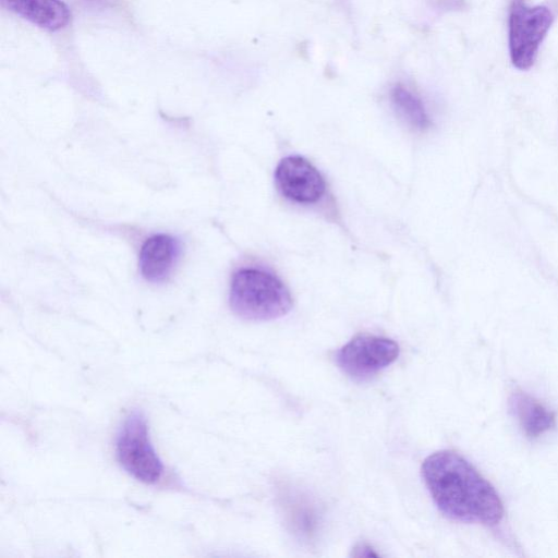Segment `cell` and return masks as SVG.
<instances>
[{
  "instance_id": "cell-1",
  "label": "cell",
  "mask_w": 558,
  "mask_h": 558,
  "mask_svg": "<svg viewBox=\"0 0 558 558\" xmlns=\"http://www.w3.org/2000/svg\"><path fill=\"white\" fill-rule=\"evenodd\" d=\"M422 476L439 511L449 519L496 525L504 507L494 486L462 456L451 450L429 454Z\"/></svg>"
},
{
  "instance_id": "cell-2",
  "label": "cell",
  "mask_w": 558,
  "mask_h": 558,
  "mask_svg": "<svg viewBox=\"0 0 558 558\" xmlns=\"http://www.w3.org/2000/svg\"><path fill=\"white\" fill-rule=\"evenodd\" d=\"M229 303L232 312L243 319L270 320L291 310L292 298L275 274L259 268H242L232 276Z\"/></svg>"
},
{
  "instance_id": "cell-3",
  "label": "cell",
  "mask_w": 558,
  "mask_h": 558,
  "mask_svg": "<svg viewBox=\"0 0 558 558\" xmlns=\"http://www.w3.org/2000/svg\"><path fill=\"white\" fill-rule=\"evenodd\" d=\"M554 23L545 5H529L525 0H510L508 11V48L512 64L519 70L533 66L539 47Z\"/></svg>"
},
{
  "instance_id": "cell-4",
  "label": "cell",
  "mask_w": 558,
  "mask_h": 558,
  "mask_svg": "<svg viewBox=\"0 0 558 558\" xmlns=\"http://www.w3.org/2000/svg\"><path fill=\"white\" fill-rule=\"evenodd\" d=\"M116 452L121 466L134 478L154 484L161 477L163 465L150 441L143 411L133 410L123 421L116 439Z\"/></svg>"
},
{
  "instance_id": "cell-5",
  "label": "cell",
  "mask_w": 558,
  "mask_h": 558,
  "mask_svg": "<svg viewBox=\"0 0 558 558\" xmlns=\"http://www.w3.org/2000/svg\"><path fill=\"white\" fill-rule=\"evenodd\" d=\"M399 355L396 341L374 335H359L336 353V363L349 377L368 378L393 363Z\"/></svg>"
},
{
  "instance_id": "cell-6",
  "label": "cell",
  "mask_w": 558,
  "mask_h": 558,
  "mask_svg": "<svg viewBox=\"0 0 558 558\" xmlns=\"http://www.w3.org/2000/svg\"><path fill=\"white\" fill-rule=\"evenodd\" d=\"M275 181L286 197L299 203H315L325 193L320 172L301 156H288L276 168Z\"/></svg>"
},
{
  "instance_id": "cell-7",
  "label": "cell",
  "mask_w": 558,
  "mask_h": 558,
  "mask_svg": "<svg viewBox=\"0 0 558 558\" xmlns=\"http://www.w3.org/2000/svg\"><path fill=\"white\" fill-rule=\"evenodd\" d=\"M177 238L160 233L146 239L138 256V268L144 279L158 283L167 280L180 257Z\"/></svg>"
},
{
  "instance_id": "cell-8",
  "label": "cell",
  "mask_w": 558,
  "mask_h": 558,
  "mask_svg": "<svg viewBox=\"0 0 558 558\" xmlns=\"http://www.w3.org/2000/svg\"><path fill=\"white\" fill-rule=\"evenodd\" d=\"M1 7L50 32L65 27L71 11L61 0H0Z\"/></svg>"
},
{
  "instance_id": "cell-9",
  "label": "cell",
  "mask_w": 558,
  "mask_h": 558,
  "mask_svg": "<svg viewBox=\"0 0 558 558\" xmlns=\"http://www.w3.org/2000/svg\"><path fill=\"white\" fill-rule=\"evenodd\" d=\"M509 407L529 438H538L556 425V414L524 391L513 392L509 398Z\"/></svg>"
},
{
  "instance_id": "cell-10",
  "label": "cell",
  "mask_w": 558,
  "mask_h": 558,
  "mask_svg": "<svg viewBox=\"0 0 558 558\" xmlns=\"http://www.w3.org/2000/svg\"><path fill=\"white\" fill-rule=\"evenodd\" d=\"M390 99L397 113L412 128L425 130L430 125L424 102L407 86L395 85L390 90Z\"/></svg>"
},
{
  "instance_id": "cell-11",
  "label": "cell",
  "mask_w": 558,
  "mask_h": 558,
  "mask_svg": "<svg viewBox=\"0 0 558 558\" xmlns=\"http://www.w3.org/2000/svg\"><path fill=\"white\" fill-rule=\"evenodd\" d=\"M440 8L445 9H460L463 7L464 0H436Z\"/></svg>"
}]
</instances>
